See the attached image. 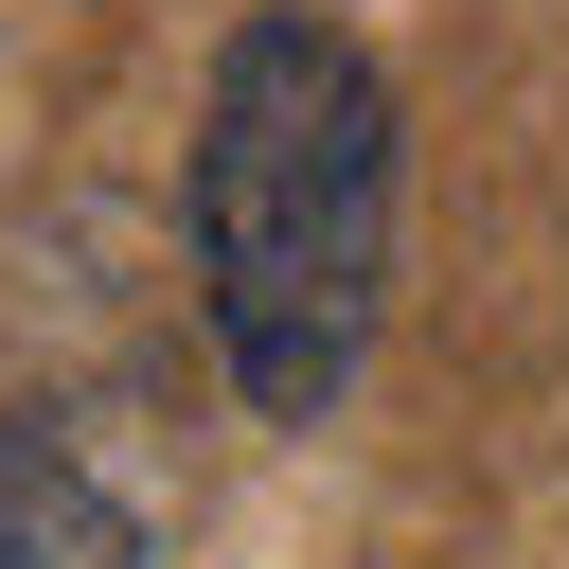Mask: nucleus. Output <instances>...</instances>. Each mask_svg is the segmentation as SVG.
I'll list each match as a JSON object with an SVG mask.
<instances>
[{
    "label": "nucleus",
    "mask_w": 569,
    "mask_h": 569,
    "mask_svg": "<svg viewBox=\"0 0 569 569\" xmlns=\"http://www.w3.org/2000/svg\"><path fill=\"white\" fill-rule=\"evenodd\" d=\"M0 569H124V498L18 409H0Z\"/></svg>",
    "instance_id": "obj_2"
},
{
    "label": "nucleus",
    "mask_w": 569,
    "mask_h": 569,
    "mask_svg": "<svg viewBox=\"0 0 569 569\" xmlns=\"http://www.w3.org/2000/svg\"><path fill=\"white\" fill-rule=\"evenodd\" d=\"M196 320L213 373L267 427H320L373 373L391 320V231H409V142H391V71L320 18V0H249L213 89H196Z\"/></svg>",
    "instance_id": "obj_1"
}]
</instances>
